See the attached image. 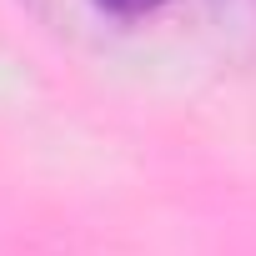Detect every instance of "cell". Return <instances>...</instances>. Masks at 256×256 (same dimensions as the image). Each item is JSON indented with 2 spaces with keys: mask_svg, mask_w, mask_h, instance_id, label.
I'll list each match as a JSON object with an SVG mask.
<instances>
[{
  "mask_svg": "<svg viewBox=\"0 0 256 256\" xmlns=\"http://www.w3.org/2000/svg\"><path fill=\"white\" fill-rule=\"evenodd\" d=\"M96 6H100L106 16H120V20H136V16H151V10H161L166 0H96Z\"/></svg>",
  "mask_w": 256,
  "mask_h": 256,
  "instance_id": "6da1fadb",
  "label": "cell"
}]
</instances>
